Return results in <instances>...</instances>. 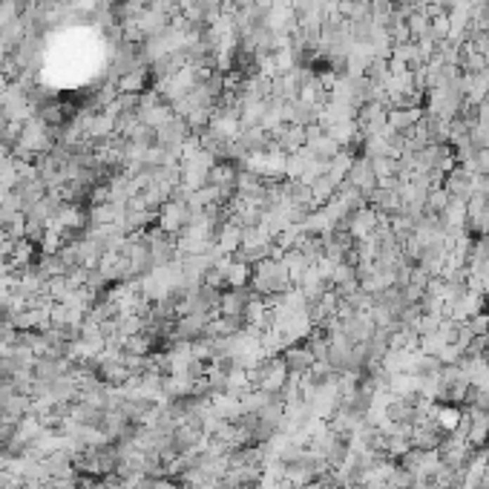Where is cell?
Returning <instances> with one entry per match:
<instances>
[{"label": "cell", "mask_w": 489, "mask_h": 489, "mask_svg": "<svg viewBox=\"0 0 489 489\" xmlns=\"http://www.w3.org/2000/svg\"><path fill=\"white\" fill-rule=\"evenodd\" d=\"M294 288L288 268L282 265V259H265L254 268L251 277V291H256L259 296H282Z\"/></svg>", "instance_id": "6da1fadb"}, {"label": "cell", "mask_w": 489, "mask_h": 489, "mask_svg": "<svg viewBox=\"0 0 489 489\" xmlns=\"http://www.w3.org/2000/svg\"><path fill=\"white\" fill-rule=\"evenodd\" d=\"M193 219V207L190 202H178V199H167L159 210H156V228H162L164 233H173V236H181L188 230Z\"/></svg>", "instance_id": "7a4b0ae2"}, {"label": "cell", "mask_w": 489, "mask_h": 489, "mask_svg": "<svg viewBox=\"0 0 489 489\" xmlns=\"http://www.w3.org/2000/svg\"><path fill=\"white\" fill-rule=\"evenodd\" d=\"M190 136H193V133H190V127H188V121L178 118V115H173L167 124H162V127L156 130V144H159L162 150H167V152H181Z\"/></svg>", "instance_id": "3957f363"}, {"label": "cell", "mask_w": 489, "mask_h": 489, "mask_svg": "<svg viewBox=\"0 0 489 489\" xmlns=\"http://www.w3.org/2000/svg\"><path fill=\"white\" fill-rule=\"evenodd\" d=\"M346 181H348L351 188H357L365 199H369V196L377 190V176H374V170H372V159H369V156H354Z\"/></svg>", "instance_id": "277c9868"}, {"label": "cell", "mask_w": 489, "mask_h": 489, "mask_svg": "<svg viewBox=\"0 0 489 489\" xmlns=\"http://www.w3.org/2000/svg\"><path fill=\"white\" fill-rule=\"evenodd\" d=\"M270 138H273V150L291 156V152H299L305 147V127L285 121V124H280L277 130H270Z\"/></svg>", "instance_id": "5b68a950"}, {"label": "cell", "mask_w": 489, "mask_h": 489, "mask_svg": "<svg viewBox=\"0 0 489 489\" xmlns=\"http://www.w3.org/2000/svg\"><path fill=\"white\" fill-rule=\"evenodd\" d=\"M452 199H469L472 196V190H475V176L467 170V167H461L457 164L452 173H446L443 176V185H441Z\"/></svg>", "instance_id": "8992f818"}, {"label": "cell", "mask_w": 489, "mask_h": 489, "mask_svg": "<svg viewBox=\"0 0 489 489\" xmlns=\"http://www.w3.org/2000/svg\"><path fill=\"white\" fill-rule=\"evenodd\" d=\"M423 115H426V110H423V107H397V110H389L386 124H389V130H394V133L406 136L412 127H417V124H420Z\"/></svg>", "instance_id": "52a82bcc"}, {"label": "cell", "mask_w": 489, "mask_h": 489, "mask_svg": "<svg viewBox=\"0 0 489 489\" xmlns=\"http://www.w3.org/2000/svg\"><path fill=\"white\" fill-rule=\"evenodd\" d=\"M251 277H254V268L239 262L236 256L228 259V268H225V288H251Z\"/></svg>", "instance_id": "ba28073f"}, {"label": "cell", "mask_w": 489, "mask_h": 489, "mask_svg": "<svg viewBox=\"0 0 489 489\" xmlns=\"http://www.w3.org/2000/svg\"><path fill=\"white\" fill-rule=\"evenodd\" d=\"M308 188H311V196H314V202H317V204L322 207L325 202H331L334 196H337V188H340V185H337V181H334V178H331V176L325 173V176L314 178Z\"/></svg>", "instance_id": "9c48e42d"}, {"label": "cell", "mask_w": 489, "mask_h": 489, "mask_svg": "<svg viewBox=\"0 0 489 489\" xmlns=\"http://www.w3.org/2000/svg\"><path fill=\"white\" fill-rule=\"evenodd\" d=\"M372 170H374L377 185H380V181H386V178H397V176H400V162H397L394 156H374L372 159Z\"/></svg>", "instance_id": "30bf717a"}, {"label": "cell", "mask_w": 489, "mask_h": 489, "mask_svg": "<svg viewBox=\"0 0 489 489\" xmlns=\"http://www.w3.org/2000/svg\"><path fill=\"white\" fill-rule=\"evenodd\" d=\"M406 29H409V35L412 41H420V38H429V18H426L423 9H415L406 15Z\"/></svg>", "instance_id": "8fae6325"}, {"label": "cell", "mask_w": 489, "mask_h": 489, "mask_svg": "<svg viewBox=\"0 0 489 489\" xmlns=\"http://www.w3.org/2000/svg\"><path fill=\"white\" fill-rule=\"evenodd\" d=\"M351 162H354V156H351V152L340 150L337 156H334V159L328 162V176H331V178H334V181H337V185H340V181H346V176H348V170H351Z\"/></svg>", "instance_id": "7c38bea8"}, {"label": "cell", "mask_w": 489, "mask_h": 489, "mask_svg": "<svg viewBox=\"0 0 489 489\" xmlns=\"http://www.w3.org/2000/svg\"><path fill=\"white\" fill-rule=\"evenodd\" d=\"M449 35H452V18H449V12H443V15H438V18L429 20V38L435 44L446 41Z\"/></svg>", "instance_id": "4fadbf2b"}, {"label": "cell", "mask_w": 489, "mask_h": 489, "mask_svg": "<svg viewBox=\"0 0 489 489\" xmlns=\"http://www.w3.org/2000/svg\"><path fill=\"white\" fill-rule=\"evenodd\" d=\"M369 4H372V6H374V4H386V0H369Z\"/></svg>", "instance_id": "5bb4252c"}]
</instances>
